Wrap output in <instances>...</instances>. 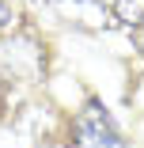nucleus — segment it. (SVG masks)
Segmentation results:
<instances>
[{
  "label": "nucleus",
  "mask_w": 144,
  "mask_h": 148,
  "mask_svg": "<svg viewBox=\"0 0 144 148\" xmlns=\"http://www.w3.org/2000/svg\"><path fill=\"white\" fill-rule=\"evenodd\" d=\"M12 23V0H0V27Z\"/></svg>",
  "instance_id": "nucleus-3"
},
{
  "label": "nucleus",
  "mask_w": 144,
  "mask_h": 148,
  "mask_svg": "<svg viewBox=\"0 0 144 148\" xmlns=\"http://www.w3.org/2000/svg\"><path fill=\"white\" fill-rule=\"evenodd\" d=\"M114 12H118V19L121 23H140L144 19V0H118V4H114Z\"/></svg>",
  "instance_id": "nucleus-2"
},
{
  "label": "nucleus",
  "mask_w": 144,
  "mask_h": 148,
  "mask_svg": "<svg viewBox=\"0 0 144 148\" xmlns=\"http://www.w3.org/2000/svg\"><path fill=\"white\" fill-rule=\"evenodd\" d=\"M72 148H129L118 133H114V125L106 122V114L91 103L87 110L80 114V122H76V140Z\"/></svg>",
  "instance_id": "nucleus-1"
}]
</instances>
